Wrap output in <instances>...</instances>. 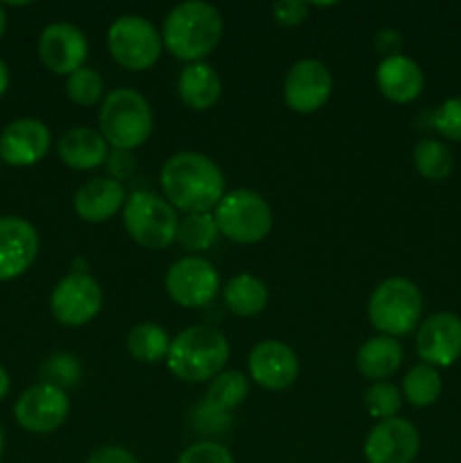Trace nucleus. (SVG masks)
Masks as SVG:
<instances>
[{"label":"nucleus","instance_id":"f257e3e1","mask_svg":"<svg viewBox=\"0 0 461 463\" xmlns=\"http://www.w3.org/2000/svg\"><path fill=\"white\" fill-rule=\"evenodd\" d=\"M161 188L174 211L211 213L226 194L224 172L212 158L199 152H179L161 170Z\"/></svg>","mask_w":461,"mask_h":463},{"label":"nucleus","instance_id":"f03ea898","mask_svg":"<svg viewBox=\"0 0 461 463\" xmlns=\"http://www.w3.org/2000/svg\"><path fill=\"white\" fill-rule=\"evenodd\" d=\"M224 32L220 9L203 0H188L170 9L163 21V45L176 59L188 63L202 61L217 48Z\"/></svg>","mask_w":461,"mask_h":463},{"label":"nucleus","instance_id":"7ed1b4c3","mask_svg":"<svg viewBox=\"0 0 461 463\" xmlns=\"http://www.w3.org/2000/svg\"><path fill=\"white\" fill-rule=\"evenodd\" d=\"M229 339L215 326H190L176 335L167 353V369L183 383H206L229 362Z\"/></svg>","mask_w":461,"mask_h":463},{"label":"nucleus","instance_id":"20e7f679","mask_svg":"<svg viewBox=\"0 0 461 463\" xmlns=\"http://www.w3.org/2000/svg\"><path fill=\"white\" fill-rule=\"evenodd\" d=\"M98 120L104 140L118 152H129L152 136L154 113L138 90L120 86L104 98Z\"/></svg>","mask_w":461,"mask_h":463},{"label":"nucleus","instance_id":"39448f33","mask_svg":"<svg viewBox=\"0 0 461 463\" xmlns=\"http://www.w3.org/2000/svg\"><path fill=\"white\" fill-rule=\"evenodd\" d=\"M423 297L411 280L393 276L371 292L369 321L384 337H405L419 326Z\"/></svg>","mask_w":461,"mask_h":463},{"label":"nucleus","instance_id":"423d86ee","mask_svg":"<svg viewBox=\"0 0 461 463\" xmlns=\"http://www.w3.org/2000/svg\"><path fill=\"white\" fill-rule=\"evenodd\" d=\"M212 215H215L220 235L238 244L262 242L274 226L269 202L256 190L247 188L226 193Z\"/></svg>","mask_w":461,"mask_h":463},{"label":"nucleus","instance_id":"0eeeda50","mask_svg":"<svg viewBox=\"0 0 461 463\" xmlns=\"http://www.w3.org/2000/svg\"><path fill=\"white\" fill-rule=\"evenodd\" d=\"M122 222L136 244L154 249V251L170 247L176 240V229H179L174 206L149 190H138L127 197L125 208H122Z\"/></svg>","mask_w":461,"mask_h":463},{"label":"nucleus","instance_id":"6e6552de","mask_svg":"<svg viewBox=\"0 0 461 463\" xmlns=\"http://www.w3.org/2000/svg\"><path fill=\"white\" fill-rule=\"evenodd\" d=\"M107 45L113 61L127 71H147L158 61L163 50V39L154 23L138 14L118 16L108 25Z\"/></svg>","mask_w":461,"mask_h":463},{"label":"nucleus","instance_id":"1a4fd4ad","mask_svg":"<svg viewBox=\"0 0 461 463\" xmlns=\"http://www.w3.org/2000/svg\"><path fill=\"white\" fill-rule=\"evenodd\" d=\"M104 292L98 280L86 271H72L54 285L50 294V312L68 328H80L99 315Z\"/></svg>","mask_w":461,"mask_h":463},{"label":"nucleus","instance_id":"9d476101","mask_svg":"<svg viewBox=\"0 0 461 463\" xmlns=\"http://www.w3.org/2000/svg\"><path fill=\"white\" fill-rule=\"evenodd\" d=\"M165 292L176 306L203 307L220 292V274L206 258H179L165 274Z\"/></svg>","mask_w":461,"mask_h":463},{"label":"nucleus","instance_id":"9b49d317","mask_svg":"<svg viewBox=\"0 0 461 463\" xmlns=\"http://www.w3.org/2000/svg\"><path fill=\"white\" fill-rule=\"evenodd\" d=\"M71 411L66 392L54 384L39 383L25 389L14 405L18 425L32 434H50L61 428Z\"/></svg>","mask_w":461,"mask_h":463},{"label":"nucleus","instance_id":"f8f14e48","mask_svg":"<svg viewBox=\"0 0 461 463\" xmlns=\"http://www.w3.org/2000/svg\"><path fill=\"white\" fill-rule=\"evenodd\" d=\"M333 93V75L319 59H301L285 75L283 98L294 113H316Z\"/></svg>","mask_w":461,"mask_h":463},{"label":"nucleus","instance_id":"ddd939ff","mask_svg":"<svg viewBox=\"0 0 461 463\" xmlns=\"http://www.w3.org/2000/svg\"><path fill=\"white\" fill-rule=\"evenodd\" d=\"M39 57L54 75L71 77L84 68L89 57V41L77 25L52 23L39 36Z\"/></svg>","mask_w":461,"mask_h":463},{"label":"nucleus","instance_id":"4468645a","mask_svg":"<svg viewBox=\"0 0 461 463\" xmlns=\"http://www.w3.org/2000/svg\"><path fill=\"white\" fill-rule=\"evenodd\" d=\"M419 450V430L405 419L378 420L364 441L369 463H414Z\"/></svg>","mask_w":461,"mask_h":463},{"label":"nucleus","instance_id":"2eb2a0df","mask_svg":"<svg viewBox=\"0 0 461 463\" xmlns=\"http://www.w3.org/2000/svg\"><path fill=\"white\" fill-rule=\"evenodd\" d=\"M249 375L269 392H283L298 378V357L280 339H265L249 353Z\"/></svg>","mask_w":461,"mask_h":463},{"label":"nucleus","instance_id":"dca6fc26","mask_svg":"<svg viewBox=\"0 0 461 463\" xmlns=\"http://www.w3.org/2000/svg\"><path fill=\"white\" fill-rule=\"evenodd\" d=\"M52 145L48 125L36 118H21L9 122L0 134V161L12 167L36 165Z\"/></svg>","mask_w":461,"mask_h":463},{"label":"nucleus","instance_id":"f3484780","mask_svg":"<svg viewBox=\"0 0 461 463\" xmlns=\"http://www.w3.org/2000/svg\"><path fill=\"white\" fill-rule=\"evenodd\" d=\"M416 351L423 364L452 366L461 357V319L452 312H437L420 324Z\"/></svg>","mask_w":461,"mask_h":463},{"label":"nucleus","instance_id":"a211bd4d","mask_svg":"<svg viewBox=\"0 0 461 463\" xmlns=\"http://www.w3.org/2000/svg\"><path fill=\"white\" fill-rule=\"evenodd\" d=\"M39 256V233L27 220L16 215L0 217V280L25 274Z\"/></svg>","mask_w":461,"mask_h":463},{"label":"nucleus","instance_id":"6ab92c4d","mask_svg":"<svg viewBox=\"0 0 461 463\" xmlns=\"http://www.w3.org/2000/svg\"><path fill=\"white\" fill-rule=\"evenodd\" d=\"M125 185L118 179H111V176H98V179L86 181L75 193V199H72L77 215L84 222H90V224L111 220L113 215H118L125 208Z\"/></svg>","mask_w":461,"mask_h":463},{"label":"nucleus","instance_id":"aec40b11","mask_svg":"<svg viewBox=\"0 0 461 463\" xmlns=\"http://www.w3.org/2000/svg\"><path fill=\"white\" fill-rule=\"evenodd\" d=\"M378 89L389 102L407 104L414 102L425 86V75L414 59L398 54V57L382 59L375 71Z\"/></svg>","mask_w":461,"mask_h":463},{"label":"nucleus","instance_id":"412c9836","mask_svg":"<svg viewBox=\"0 0 461 463\" xmlns=\"http://www.w3.org/2000/svg\"><path fill=\"white\" fill-rule=\"evenodd\" d=\"M57 154L63 165L72 167V170H95L107 161L108 143L99 131L89 129V127H75L59 138Z\"/></svg>","mask_w":461,"mask_h":463},{"label":"nucleus","instance_id":"4be33fe9","mask_svg":"<svg viewBox=\"0 0 461 463\" xmlns=\"http://www.w3.org/2000/svg\"><path fill=\"white\" fill-rule=\"evenodd\" d=\"M181 102L193 111H208L221 95V80L215 68L206 61L188 63L176 81Z\"/></svg>","mask_w":461,"mask_h":463},{"label":"nucleus","instance_id":"5701e85b","mask_svg":"<svg viewBox=\"0 0 461 463\" xmlns=\"http://www.w3.org/2000/svg\"><path fill=\"white\" fill-rule=\"evenodd\" d=\"M402 364V346L393 337H371L360 346L355 355V366L364 378L387 380L400 369Z\"/></svg>","mask_w":461,"mask_h":463},{"label":"nucleus","instance_id":"b1692460","mask_svg":"<svg viewBox=\"0 0 461 463\" xmlns=\"http://www.w3.org/2000/svg\"><path fill=\"white\" fill-rule=\"evenodd\" d=\"M226 307L238 317H256L269 303V289L258 276L238 274L221 289Z\"/></svg>","mask_w":461,"mask_h":463},{"label":"nucleus","instance_id":"393cba45","mask_svg":"<svg viewBox=\"0 0 461 463\" xmlns=\"http://www.w3.org/2000/svg\"><path fill=\"white\" fill-rule=\"evenodd\" d=\"M170 344L172 339L167 337L165 330L154 321L136 324L127 335V351L136 362H143V364H156L163 357L167 360Z\"/></svg>","mask_w":461,"mask_h":463},{"label":"nucleus","instance_id":"a878e982","mask_svg":"<svg viewBox=\"0 0 461 463\" xmlns=\"http://www.w3.org/2000/svg\"><path fill=\"white\" fill-rule=\"evenodd\" d=\"M249 393V378L242 371H221L211 380L206 392V405L226 414L244 402Z\"/></svg>","mask_w":461,"mask_h":463},{"label":"nucleus","instance_id":"bb28decb","mask_svg":"<svg viewBox=\"0 0 461 463\" xmlns=\"http://www.w3.org/2000/svg\"><path fill=\"white\" fill-rule=\"evenodd\" d=\"M220 238V229L212 213H193L179 220L176 242L188 251H206Z\"/></svg>","mask_w":461,"mask_h":463},{"label":"nucleus","instance_id":"cd10ccee","mask_svg":"<svg viewBox=\"0 0 461 463\" xmlns=\"http://www.w3.org/2000/svg\"><path fill=\"white\" fill-rule=\"evenodd\" d=\"M411 158H414V167L419 170V175L429 181L447 179L452 167H455L452 152L447 149V145L441 143V140H432V138L420 140V143L414 147Z\"/></svg>","mask_w":461,"mask_h":463},{"label":"nucleus","instance_id":"c85d7f7f","mask_svg":"<svg viewBox=\"0 0 461 463\" xmlns=\"http://www.w3.org/2000/svg\"><path fill=\"white\" fill-rule=\"evenodd\" d=\"M441 375L434 366L429 364H416L409 373L402 380V392L405 398L414 407H429L438 401L441 396Z\"/></svg>","mask_w":461,"mask_h":463},{"label":"nucleus","instance_id":"c756f323","mask_svg":"<svg viewBox=\"0 0 461 463\" xmlns=\"http://www.w3.org/2000/svg\"><path fill=\"white\" fill-rule=\"evenodd\" d=\"M66 95L80 107H95L104 98V80L95 68H80L66 80Z\"/></svg>","mask_w":461,"mask_h":463},{"label":"nucleus","instance_id":"7c9ffc66","mask_svg":"<svg viewBox=\"0 0 461 463\" xmlns=\"http://www.w3.org/2000/svg\"><path fill=\"white\" fill-rule=\"evenodd\" d=\"M366 411H369L373 419L387 420L396 419V414L400 411L402 396L398 392L396 384L391 383H373L366 392Z\"/></svg>","mask_w":461,"mask_h":463},{"label":"nucleus","instance_id":"2f4dec72","mask_svg":"<svg viewBox=\"0 0 461 463\" xmlns=\"http://www.w3.org/2000/svg\"><path fill=\"white\" fill-rule=\"evenodd\" d=\"M41 380L45 384H54V387L66 392V387H72L80 380V362H77V357L68 355V353L52 355L41 366Z\"/></svg>","mask_w":461,"mask_h":463},{"label":"nucleus","instance_id":"473e14b6","mask_svg":"<svg viewBox=\"0 0 461 463\" xmlns=\"http://www.w3.org/2000/svg\"><path fill=\"white\" fill-rule=\"evenodd\" d=\"M434 129L447 140H461V98H450L434 111Z\"/></svg>","mask_w":461,"mask_h":463},{"label":"nucleus","instance_id":"72a5a7b5","mask_svg":"<svg viewBox=\"0 0 461 463\" xmlns=\"http://www.w3.org/2000/svg\"><path fill=\"white\" fill-rule=\"evenodd\" d=\"M176 463H235L233 455L221 443L199 441L185 448Z\"/></svg>","mask_w":461,"mask_h":463},{"label":"nucleus","instance_id":"f704fd0d","mask_svg":"<svg viewBox=\"0 0 461 463\" xmlns=\"http://www.w3.org/2000/svg\"><path fill=\"white\" fill-rule=\"evenodd\" d=\"M271 12H274V18L278 25L296 27L310 14V3H303V0H278V3H274Z\"/></svg>","mask_w":461,"mask_h":463},{"label":"nucleus","instance_id":"c9c22d12","mask_svg":"<svg viewBox=\"0 0 461 463\" xmlns=\"http://www.w3.org/2000/svg\"><path fill=\"white\" fill-rule=\"evenodd\" d=\"M86 463H138V459L120 446H102L89 457Z\"/></svg>","mask_w":461,"mask_h":463},{"label":"nucleus","instance_id":"e433bc0d","mask_svg":"<svg viewBox=\"0 0 461 463\" xmlns=\"http://www.w3.org/2000/svg\"><path fill=\"white\" fill-rule=\"evenodd\" d=\"M402 48V36L398 34L396 30H380L378 36H375V50L382 54V59L398 57Z\"/></svg>","mask_w":461,"mask_h":463},{"label":"nucleus","instance_id":"4c0bfd02","mask_svg":"<svg viewBox=\"0 0 461 463\" xmlns=\"http://www.w3.org/2000/svg\"><path fill=\"white\" fill-rule=\"evenodd\" d=\"M7 89H9V68H7V63L0 59V98L7 93Z\"/></svg>","mask_w":461,"mask_h":463},{"label":"nucleus","instance_id":"58836bf2","mask_svg":"<svg viewBox=\"0 0 461 463\" xmlns=\"http://www.w3.org/2000/svg\"><path fill=\"white\" fill-rule=\"evenodd\" d=\"M7 392H9V373L0 366V401L7 396Z\"/></svg>","mask_w":461,"mask_h":463},{"label":"nucleus","instance_id":"ea45409f","mask_svg":"<svg viewBox=\"0 0 461 463\" xmlns=\"http://www.w3.org/2000/svg\"><path fill=\"white\" fill-rule=\"evenodd\" d=\"M5 30H7V14H5V7L0 5V39H3Z\"/></svg>","mask_w":461,"mask_h":463},{"label":"nucleus","instance_id":"a19ab883","mask_svg":"<svg viewBox=\"0 0 461 463\" xmlns=\"http://www.w3.org/2000/svg\"><path fill=\"white\" fill-rule=\"evenodd\" d=\"M3 450H5V434H3V425H0V459H3Z\"/></svg>","mask_w":461,"mask_h":463}]
</instances>
